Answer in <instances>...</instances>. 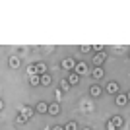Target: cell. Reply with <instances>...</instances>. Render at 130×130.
I'll return each instance as SVG.
<instances>
[{
  "label": "cell",
  "instance_id": "cell-1",
  "mask_svg": "<svg viewBox=\"0 0 130 130\" xmlns=\"http://www.w3.org/2000/svg\"><path fill=\"white\" fill-rule=\"evenodd\" d=\"M76 64H78V62L72 58V56H68V58L62 60V68H64V70H68V72H74V70H76Z\"/></svg>",
  "mask_w": 130,
  "mask_h": 130
},
{
  "label": "cell",
  "instance_id": "cell-2",
  "mask_svg": "<svg viewBox=\"0 0 130 130\" xmlns=\"http://www.w3.org/2000/svg\"><path fill=\"white\" fill-rule=\"evenodd\" d=\"M78 74V76H84V74H91V70H89V66L86 64V62H78L76 64V70H74Z\"/></svg>",
  "mask_w": 130,
  "mask_h": 130
},
{
  "label": "cell",
  "instance_id": "cell-3",
  "mask_svg": "<svg viewBox=\"0 0 130 130\" xmlns=\"http://www.w3.org/2000/svg\"><path fill=\"white\" fill-rule=\"evenodd\" d=\"M119 89H120V86L117 82H109L107 86H105V91L111 93V95H119Z\"/></svg>",
  "mask_w": 130,
  "mask_h": 130
},
{
  "label": "cell",
  "instance_id": "cell-4",
  "mask_svg": "<svg viewBox=\"0 0 130 130\" xmlns=\"http://www.w3.org/2000/svg\"><path fill=\"white\" fill-rule=\"evenodd\" d=\"M105 58H107V54H105V51H103V53H95L91 60H93V64H95V66H103Z\"/></svg>",
  "mask_w": 130,
  "mask_h": 130
},
{
  "label": "cell",
  "instance_id": "cell-5",
  "mask_svg": "<svg viewBox=\"0 0 130 130\" xmlns=\"http://www.w3.org/2000/svg\"><path fill=\"white\" fill-rule=\"evenodd\" d=\"M103 76H105L103 66H95V68L91 70V78H93V80H103Z\"/></svg>",
  "mask_w": 130,
  "mask_h": 130
},
{
  "label": "cell",
  "instance_id": "cell-6",
  "mask_svg": "<svg viewBox=\"0 0 130 130\" xmlns=\"http://www.w3.org/2000/svg\"><path fill=\"white\" fill-rule=\"evenodd\" d=\"M33 111H35V109L27 107V105H23V107H20V115H22V117H25L27 120H29V119H31V117H33Z\"/></svg>",
  "mask_w": 130,
  "mask_h": 130
},
{
  "label": "cell",
  "instance_id": "cell-7",
  "mask_svg": "<svg viewBox=\"0 0 130 130\" xmlns=\"http://www.w3.org/2000/svg\"><path fill=\"white\" fill-rule=\"evenodd\" d=\"M35 113L43 115V113H49V105L45 103V101H39L37 105H35Z\"/></svg>",
  "mask_w": 130,
  "mask_h": 130
},
{
  "label": "cell",
  "instance_id": "cell-8",
  "mask_svg": "<svg viewBox=\"0 0 130 130\" xmlns=\"http://www.w3.org/2000/svg\"><path fill=\"white\" fill-rule=\"evenodd\" d=\"M58 113H60V103H58V101H54V103H51V105H49V115L56 117Z\"/></svg>",
  "mask_w": 130,
  "mask_h": 130
},
{
  "label": "cell",
  "instance_id": "cell-9",
  "mask_svg": "<svg viewBox=\"0 0 130 130\" xmlns=\"http://www.w3.org/2000/svg\"><path fill=\"white\" fill-rule=\"evenodd\" d=\"M8 66H10V68H14V70H16V68H20V56H16V54H14V56H10V58H8Z\"/></svg>",
  "mask_w": 130,
  "mask_h": 130
},
{
  "label": "cell",
  "instance_id": "cell-10",
  "mask_svg": "<svg viewBox=\"0 0 130 130\" xmlns=\"http://www.w3.org/2000/svg\"><path fill=\"white\" fill-rule=\"evenodd\" d=\"M115 103L119 105V107H124V105L128 103V97H126V93H119V95H117V101H115Z\"/></svg>",
  "mask_w": 130,
  "mask_h": 130
},
{
  "label": "cell",
  "instance_id": "cell-11",
  "mask_svg": "<svg viewBox=\"0 0 130 130\" xmlns=\"http://www.w3.org/2000/svg\"><path fill=\"white\" fill-rule=\"evenodd\" d=\"M35 68H37L39 76H45V74H47V64H45V62H35Z\"/></svg>",
  "mask_w": 130,
  "mask_h": 130
},
{
  "label": "cell",
  "instance_id": "cell-12",
  "mask_svg": "<svg viewBox=\"0 0 130 130\" xmlns=\"http://www.w3.org/2000/svg\"><path fill=\"white\" fill-rule=\"evenodd\" d=\"M89 93H91V97H99V95L103 93V87L101 86H91L89 87Z\"/></svg>",
  "mask_w": 130,
  "mask_h": 130
},
{
  "label": "cell",
  "instance_id": "cell-13",
  "mask_svg": "<svg viewBox=\"0 0 130 130\" xmlns=\"http://www.w3.org/2000/svg\"><path fill=\"white\" fill-rule=\"evenodd\" d=\"M66 80L70 82V86H78V82H80V76H78L76 72H70V74H68V78H66Z\"/></svg>",
  "mask_w": 130,
  "mask_h": 130
},
{
  "label": "cell",
  "instance_id": "cell-14",
  "mask_svg": "<svg viewBox=\"0 0 130 130\" xmlns=\"http://www.w3.org/2000/svg\"><path fill=\"white\" fill-rule=\"evenodd\" d=\"M111 120H113V122H115V126H117V130L124 126V119H122L120 115H117V117H113V119H111Z\"/></svg>",
  "mask_w": 130,
  "mask_h": 130
},
{
  "label": "cell",
  "instance_id": "cell-15",
  "mask_svg": "<svg viewBox=\"0 0 130 130\" xmlns=\"http://www.w3.org/2000/svg\"><path fill=\"white\" fill-rule=\"evenodd\" d=\"M70 87H72V86H70V82L66 80V78H62V80H60V87H58V89H62V91L66 93V91H70Z\"/></svg>",
  "mask_w": 130,
  "mask_h": 130
},
{
  "label": "cell",
  "instance_id": "cell-16",
  "mask_svg": "<svg viewBox=\"0 0 130 130\" xmlns=\"http://www.w3.org/2000/svg\"><path fill=\"white\" fill-rule=\"evenodd\" d=\"M29 84H31V86H41V76H31L29 78Z\"/></svg>",
  "mask_w": 130,
  "mask_h": 130
},
{
  "label": "cell",
  "instance_id": "cell-17",
  "mask_svg": "<svg viewBox=\"0 0 130 130\" xmlns=\"http://www.w3.org/2000/svg\"><path fill=\"white\" fill-rule=\"evenodd\" d=\"M27 74H29V78H31V76H37V68H35V64H29V66H27Z\"/></svg>",
  "mask_w": 130,
  "mask_h": 130
},
{
  "label": "cell",
  "instance_id": "cell-18",
  "mask_svg": "<svg viewBox=\"0 0 130 130\" xmlns=\"http://www.w3.org/2000/svg\"><path fill=\"white\" fill-rule=\"evenodd\" d=\"M64 130H78V124L74 122V120H70V122H66V124H64Z\"/></svg>",
  "mask_w": 130,
  "mask_h": 130
},
{
  "label": "cell",
  "instance_id": "cell-19",
  "mask_svg": "<svg viewBox=\"0 0 130 130\" xmlns=\"http://www.w3.org/2000/svg\"><path fill=\"white\" fill-rule=\"evenodd\" d=\"M49 84H51V76H49V74L41 76V86H49Z\"/></svg>",
  "mask_w": 130,
  "mask_h": 130
},
{
  "label": "cell",
  "instance_id": "cell-20",
  "mask_svg": "<svg viewBox=\"0 0 130 130\" xmlns=\"http://www.w3.org/2000/svg\"><path fill=\"white\" fill-rule=\"evenodd\" d=\"M16 122H18V124H25V122H27V119H25V117H22V115H18Z\"/></svg>",
  "mask_w": 130,
  "mask_h": 130
},
{
  "label": "cell",
  "instance_id": "cell-21",
  "mask_svg": "<svg viewBox=\"0 0 130 130\" xmlns=\"http://www.w3.org/2000/svg\"><path fill=\"white\" fill-rule=\"evenodd\" d=\"M62 89H56V91H54V97H56V101H60V99H62Z\"/></svg>",
  "mask_w": 130,
  "mask_h": 130
},
{
  "label": "cell",
  "instance_id": "cell-22",
  "mask_svg": "<svg viewBox=\"0 0 130 130\" xmlns=\"http://www.w3.org/2000/svg\"><path fill=\"white\" fill-rule=\"evenodd\" d=\"M89 51H93L91 47H87V45H82L80 47V53H89Z\"/></svg>",
  "mask_w": 130,
  "mask_h": 130
},
{
  "label": "cell",
  "instance_id": "cell-23",
  "mask_svg": "<svg viewBox=\"0 0 130 130\" xmlns=\"http://www.w3.org/2000/svg\"><path fill=\"white\" fill-rule=\"evenodd\" d=\"M107 130H117V126H115L113 120H107Z\"/></svg>",
  "mask_w": 130,
  "mask_h": 130
},
{
  "label": "cell",
  "instance_id": "cell-24",
  "mask_svg": "<svg viewBox=\"0 0 130 130\" xmlns=\"http://www.w3.org/2000/svg\"><path fill=\"white\" fill-rule=\"evenodd\" d=\"M91 49L95 51V53H103V47H101V45H93Z\"/></svg>",
  "mask_w": 130,
  "mask_h": 130
},
{
  "label": "cell",
  "instance_id": "cell-25",
  "mask_svg": "<svg viewBox=\"0 0 130 130\" xmlns=\"http://www.w3.org/2000/svg\"><path fill=\"white\" fill-rule=\"evenodd\" d=\"M51 130H64V126H53Z\"/></svg>",
  "mask_w": 130,
  "mask_h": 130
},
{
  "label": "cell",
  "instance_id": "cell-26",
  "mask_svg": "<svg viewBox=\"0 0 130 130\" xmlns=\"http://www.w3.org/2000/svg\"><path fill=\"white\" fill-rule=\"evenodd\" d=\"M126 97H128V101H130V91H128V93H126Z\"/></svg>",
  "mask_w": 130,
  "mask_h": 130
},
{
  "label": "cell",
  "instance_id": "cell-27",
  "mask_svg": "<svg viewBox=\"0 0 130 130\" xmlns=\"http://www.w3.org/2000/svg\"><path fill=\"white\" fill-rule=\"evenodd\" d=\"M84 130H91V128H84Z\"/></svg>",
  "mask_w": 130,
  "mask_h": 130
},
{
  "label": "cell",
  "instance_id": "cell-28",
  "mask_svg": "<svg viewBox=\"0 0 130 130\" xmlns=\"http://www.w3.org/2000/svg\"><path fill=\"white\" fill-rule=\"evenodd\" d=\"M128 58H130V54H128Z\"/></svg>",
  "mask_w": 130,
  "mask_h": 130
}]
</instances>
